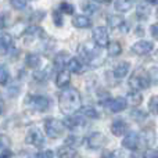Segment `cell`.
Returning <instances> with one entry per match:
<instances>
[{
    "label": "cell",
    "instance_id": "8992f818",
    "mask_svg": "<svg viewBox=\"0 0 158 158\" xmlns=\"http://www.w3.org/2000/svg\"><path fill=\"white\" fill-rule=\"evenodd\" d=\"M25 142L28 144L33 146V147H42L44 144V135L42 133L40 129L38 128H31L29 132L25 136Z\"/></svg>",
    "mask_w": 158,
    "mask_h": 158
},
{
    "label": "cell",
    "instance_id": "ac0fdd59",
    "mask_svg": "<svg viewBox=\"0 0 158 158\" xmlns=\"http://www.w3.org/2000/svg\"><path fill=\"white\" fill-rule=\"evenodd\" d=\"M72 25L79 29H85V28L92 27V19L87 15H75L72 18Z\"/></svg>",
    "mask_w": 158,
    "mask_h": 158
},
{
    "label": "cell",
    "instance_id": "60d3db41",
    "mask_svg": "<svg viewBox=\"0 0 158 158\" xmlns=\"http://www.w3.org/2000/svg\"><path fill=\"white\" fill-rule=\"evenodd\" d=\"M103 158H122V157H121V154L118 151H108Z\"/></svg>",
    "mask_w": 158,
    "mask_h": 158
},
{
    "label": "cell",
    "instance_id": "7c38bea8",
    "mask_svg": "<svg viewBox=\"0 0 158 158\" xmlns=\"http://www.w3.org/2000/svg\"><path fill=\"white\" fill-rule=\"evenodd\" d=\"M106 107L111 112H121V111H123V110H126V107H128V101H126L125 97L111 98V100L106 104Z\"/></svg>",
    "mask_w": 158,
    "mask_h": 158
},
{
    "label": "cell",
    "instance_id": "d4e9b609",
    "mask_svg": "<svg viewBox=\"0 0 158 158\" xmlns=\"http://www.w3.org/2000/svg\"><path fill=\"white\" fill-rule=\"evenodd\" d=\"M107 53L110 57H118L122 53V46L119 42H110L108 47H107Z\"/></svg>",
    "mask_w": 158,
    "mask_h": 158
},
{
    "label": "cell",
    "instance_id": "5b68a950",
    "mask_svg": "<svg viewBox=\"0 0 158 158\" xmlns=\"http://www.w3.org/2000/svg\"><path fill=\"white\" fill-rule=\"evenodd\" d=\"M92 38H93V43L97 47H108L110 36L106 27H96L92 32Z\"/></svg>",
    "mask_w": 158,
    "mask_h": 158
},
{
    "label": "cell",
    "instance_id": "ab89813d",
    "mask_svg": "<svg viewBox=\"0 0 158 158\" xmlns=\"http://www.w3.org/2000/svg\"><path fill=\"white\" fill-rule=\"evenodd\" d=\"M142 158H158V150H153V148H148L143 153Z\"/></svg>",
    "mask_w": 158,
    "mask_h": 158
},
{
    "label": "cell",
    "instance_id": "83f0119b",
    "mask_svg": "<svg viewBox=\"0 0 158 158\" xmlns=\"http://www.w3.org/2000/svg\"><path fill=\"white\" fill-rule=\"evenodd\" d=\"M140 140H143L144 144H151V143H154V140H156V133H154L151 129H146V131H143L142 136H140Z\"/></svg>",
    "mask_w": 158,
    "mask_h": 158
},
{
    "label": "cell",
    "instance_id": "9a60e30c",
    "mask_svg": "<svg viewBox=\"0 0 158 158\" xmlns=\"http://www.w3.org/2000/svg\"><path fill=\"white\" fill-rule=\"evenodd\" d=\"M71 83V72L68 69L60 71L56 77V85L60 89H68V85Z\"/></svg>",
    "mask_w": 158,
    "mask_h": 158
},
{
    "label": "cell",
    "instance_id": "8fae6325",
    "mask_svg": "<svg viewBox=\"0 0 158 158\" xmlns=\"http://www.w3.org/2000/svg\"><path fill=\"white\" fill-rule=\"evenodd\" d=\"M71 56L68 54L67 52H60L57 56L54 57V60H53V65H54V68L57 69L58 72L60 71H64V69L68 67V63L71 61Z\"/></svg>",
    "mask_w": 158,
    "mask_h": 158
},
{
    "label": "cell",
    "instance_id": "7dc6e473",
    "mask_svg": "<svg viewBox=\"0 0 158 158\" xmlns=\"http://www.w3.org/2000/svg\"><path fill=\"white\" fill-rule=\"evenodd\" d=\"M96 3H104V4H107V3H111L112 0H94Z\"/></svg>",
    "mask_w": 158,
    "mask_h": 158
},
{
    "label": "cell",
    "instance_id": "d6986e66",
    "mask_svg": "<svg viewBox=\"0 0 158 158\" xmlns=\"http://www.w3.org/2000/svg\"><path fill=\"white\" fill-rule=\"evenodd\" d=\"M125 24V19L121 15L117 14H112V15L107 17V25H108L110 29H121V27Z\"/></svg>",
    "mask_w": 158,
    "mask_h": 158
},
{
    "label": "cell",
    "instance_id": "74e56055",
    "mask_svg": "<svg viewBox=\"0 0 158 158\" xmlns=\"http://www.w3.org/2000/svg\"><path fill=\"white\" fill-rule=\"evenodd\" d=\"M35 158H54V153L52 150H42L36 154Z\"/></svg>",
    "mask_w": 158,
    "mask_h": 158
},
{
    "label": "cell",
    "instance_id": "3957f363",
    "mask_svg": "<svg viewBox=\"0 0 158 158\" xmlns=\"http://www.w3.org/2000/svg\"><path fill=\"white\" fill-rule=\"evenodd\" d=\"M25 106H28L31 110L38 112H44L49 110L50 107V100L46 96L40 94H28L25 98Z\"/></svg>",
    "mask_w": 158,
    "mask_h": 158
},
{
    "label": "cell",
    "instance_id": "ee69618b",
    "mask_svg": "<svg viewBox=\"0 0 158 158\" xmlns=\"http://www.w3.org/2000/svg\"><path fill=\"white\" fill-rule=\"evenodd\" d=\"M150 29H151V35H153L154 38L158 40V24H153Z\"/></svg>",
    "mask_w": 158,
    "mask_h": 158
},
{
    "label": "cell",
    "instance_id": "f6af8a7d",
    "mask_svg": "<svg viewBox=\"0 0 158 158\" xmlns=\"http://www.w3.org/2000/svg\"><path fill=\"white\" fill-rule=\"evenodd\" d=\"M6 140H7V142H8V137H4V136H0V148H2L3 147V146H4L6 144Z\"/></svg>",
    "mask_w": 158,
    "mask_h": 158
},
{
    "label": "cell",
    "instance_id": "2e32d148",
    "mask_svg": "<svg viewBox=\"0 0 158 158\" xmlns=\"http://www.w3.org/2000/svg\"><path fill=\"white\" fill-rule=\"evenodd\" d=\"M14 46V39L11 33L8 32H0V49L3 52H8Z\"/></svg>",
    "mask_w": 158,
    "mask_h": 158
},
{
    "label": "cell",
    "instance_id": "6da1fadb",
    "mask_svg": "<svg viewBox=\"0 0 158 158\" xmlns=\"http://www.w3.org/2000/svg\"><path fill=\"white\" fill-rule=\"evenodd\" d=\"M58 107L65 117H71V115H75L77 112L81 111L82 97L78 89H75V87L64 89L58 96Z\"/></svg>",
    "mask_w": 158,
    "mask_h": 158
},
{
    "label": "cell",
    "instance_id": "5bb4252c",
    "mask_svg": "<svg viewBox=\"0 0 158 158\" xmlns=\"http://www.w3.org/2000/svg\"><path fill=\"white\" fill-rule=\"evenodd\" d=\"M126 132H128V123L123 119H121V118L115 119L114 122L111 123V133L114 135V136L119 137V136H122V135H125Z\"/></svg>",
    "mask_w": 158,
    "mask_h": 158
},
{
    "label": "cell",
    "instance_id": "603a6c76",
    "mask_svg": "<svg viewBox=\"0 0 158 158\" xmlns=\"http://www.w3.org/2000/svg\"><path fill=\"white\" fill-rule=\"evenodd\" d=\"M40 63H42L40 56L36 54V53H29V54H27V57H25V64H27L28 68L36 69L40 65Z\"/></svg>",
    "mask_w": 158,
    "mask_h": 158
},
{
    "label": "cell",
    "instance_id": "7402d4cb",
    "mask_svg": "<svg viewBox=\"0 0 158 158\" xmlns=\"http://www.w3.org/2000/svg\"><path fill=\"white\" fill-rule=\"evenodd\" d=\"M83 68H85V64L79 58H75V57L71 58V61L68 63V67H67V69L71 74H81L83 71Z\"/></svg>",
    "mask_w": 158,
    "mask_h": 158
},
{
    "label": "cell",
    "instance_id": "836d02e7",
    "mask_svg": "<svg viewBox=\"0 0 158 158\" xmlns=\"http://www.w3.org/2000/svg\"><path fill=\"white\" fill-rule=\"evenodd\" d=\"M148 110H150L153 114L158 115V96H153L148 101Z\"/></svg>",
    "mask_w": 158,
    "mask_h": 158
},
{
    "label": "cell",
    "instance_id": "30bf717a",
    "mask_svg": "<svg viewBox=\"0 0 158 158\" xmlns=\"http://www.w3.org/2000/svg\"><path fill=\"white\" fill-rule=\"evenodd\" d=\"M122 146L125 148H128V150H132V151L137 150V148H139V146H140V136H139V133H136V132H129V133L123 137Z\"/></svg>",
    "mask_w": 158,
    "mask_h": 158
},
{
    "label": "cell",
    "instance_id": "4fadbf2b",
    "mask_svg": "<svg viewBox=\"0 0 158 158\" xmlns=\"http://www.w3.org/2000/svg\"><path fill=\"white\" fill-rule=\"evenodd\" d=\"M129 71H131V64L128 61H121L112 69V75H114L115 79H123L128 77Z\"/></svg>",
    "mask_w": 158,
    "mask_h": 158
},
{
    "label": "cell",
    "instance_id": "7a4b0ae2",
    "mask_svg": "<svg viewBox=\"0 0 158 158\" xmlns=\"http://www.w3.org/2000/svg\"><path fill=\"white\" fill-rule=\"evenodd\" d=\"M150 85L151 81L150 77H148V72L144 71L143 68H137L129 78V86L132 87V90H136V92L148 89Z\"/></svg>",
    "mask_w": 158,
    "mask_h": 158
},
{
    "label": "cell",
    "instance_id": "ffe728a7",
    "mask_svg": "<svg viewBox=\"0 0 158 158\" xmlns=\"http://www.w3.org/2000/svg\"><path fill=\"white\" fill-rule=\"evenodd\" d=\"M135 4V0H115L114 6L118 13H128Z\"/></svg>",
    "mask_w": 158,
    "mask_h": 158
},
{
    "label": "cell",
    "instance_id": "277c9868",
    "mask_svg": "<svg viewBox=\"0 0 158 158\" xmlns=\"http://www.w3.org/2000/svg\"><path fill=\"white\" fill-rule=\"evenodd\" d=\"M64 126L63 121H58L56 118H47L44 121V132L50 139H58V137L63 136L64 133Z\"/></svg>",
    "mask_w": 158,
    "mask_h": 158
},
{
    "label": "cell",
    "instance_id": "681fc988",
    "mask_svg": "<svg viewBox=\"0 0 158 158\" xmlns=\"http://www.w3.org/2000/svg\"><path fill=\"white\" fill-rule=\"evenodd\" d=\"M0 115H2V104H0Z\"/></svg>",
    "mask_w": 158,
    "mask_h": 158
},
{
    "label": "cell",
    "instance_id": "484cf974",
    "mask_svg": "<svg viewBox=\"0 0 158 158\" xmlns=\"http://www.w3.org/2000/svg\"><path fill=\"white\" fill-rule=\"evenodd\" d=\"M50 71H52L50 67H46V68L40 69V71H35L33 72V78H35V81H38V82H46L50 77Z\"/></svg>",
    "mask_w": 158,
    "mask_h": 158
},
{
    "label": "cell",
    "instance_id": "8d00e7d4",
    "mask_svg": "<svg viewBox=\"0 0 158 158\" xmlns=\"http://www.w3.org/2000/svg\"><path fill=\"white\" fill-rule=\"evenodd\" d=\"M10 6L15 10H25L27 7V2L25 0H10Z\"/></svg>",
    "mask_w": 158,
    "mask_h": 158
},
{
    "label": "cell",
    "instance_id": "f907efd6",
    "mask_svg": "<svg viewBox=\"0 0 158 158\" xmlns=\"http://www.w3.org/2000/svg\"><path fill=\"white\" fill-rule=\"evenodd\" d=\"M156 15H157V18H158V8H157V13H156Z\"/></svg>",
    "mask_w": 158,
    "mask_h": 158
},
{
    "label": "cell",
    "instance_id": "b9f144b4",
    "mask_svg": "<svg viewBox=\"0 0 158 158\" xmlns=\"http://www.w3.org/2000/svg\"><path fill=\"white\" fill-rule=\"evenodd\" d=\"M6 17H7V14L4 13H0V31L4 29L6 24H7V21H6Z\"/></svg>",
    "mask_w": 158,
    "mask_h": 158
},
{
    "label": "cell",
    "instance_id": "bcb514c9",
    "mask_svg": "<svg viewBox=\"0 0 158 158\" xmlns=\"http://www.w3.org/2000/svg\"><path fill=\"white\" fill-rule=\"evenodd\" d=\"M136 29H137V31H136V35H144V31H142V29H143V28L137 27V28H136Z\"/></svg>",
    "mask_w": 158,
    "mask_h": 158
},
{
    "label": "cell",
    "instance_id": "7bdbcfd3",
    "mask_svg": "<svg viewBox=\"0 0 158 158\" xmlns=\"http://www.w3.org/2000/svg\"><path fill=\"white\" fill-rule=\"evenodd\" d=\"M11 157H13V151L8 150V148H6V150H3L0 153V158H11Z\"/></svg>",
    "mask_w": 158,
    "mask_h": 158
},
{
    "label": "cell",
    "instance_id": "cb8c5ba5",
    "mask_svg": "<svg viewBox=\"0 0 158 158\" xmlns=\"http://www.w3.org/2000/svg\"><path fill=\"white\" fill-rule=\"evenodd\" d=\"M126 101H128V104H131L132 107H137V106H140V104H142V101H143V96L140 94V92L132 90V92H129V93H128Z\"/></svg>",
    "mask_w": 158,
    "mask_h": 158
},
{
    "label": "cell",
    "instance_id": "44dd1931",
    "mask_svg": "<svg viewBox=\"0 0 158 158\" xmlns=\"http://www.w3.org/2000/svg\"><path fill=\"white\" fill-rule=\"evenodd\" d=\"M81 114L87 119H98L100 118V112L96 110L93 106H85L81 108Z\"/></svg>",
    "mask_w": 158,
    "mask_h": 158
},
{
    "label": "cell",
    "instance_id": "ba28073f",
    "mask_svg": "<svg viewBox=\"0 0 158 158\" xmlns=\"http://www.w3.org/2000/svg\"><path fill=\"white\" fill-rule=\"evenodd\" d=\"M86 143H87V147L92 148V150H100L107 143V137L101 132H93L86 139Z\"/></svg>",
    "mask_w": 158,
    "mask_h": 158
},
{
    "label": "cell",
    "instance_id": "f1b7e54d",
    "mask_svg": "<svg viewBox=\"0 0 158 158\" xmlns=\"http://www.w3.org/2000/svg\"><path fill=\"white\" fill-rule=\"evenodd\" d=\"M136 14L140 19H147L148 15H150V7L146 4H139L137 6V10H136Z\"/></svg>",
    "mask_w": 158,
    "mask_h": 158
},
{
    "label": "cell",
    "instance_id": "e0dca14e",
    "mask_svg": "<svg viewBox=\"0 0 158 158\" xmlns=\"http://www.w3.org/2000/svg\"><path fill=\"white\" fill-rule=\"evenodd\" d=\"M58 158H79V154L75 148L69 147V146H61L57 150Z\"/></svg>",
    "mask_w": 158,
    "mask_h": 158
},
{
    "label": "cell",
    "instance_id": "e575fe53",
    "mask_svg": "<svg viewBox=\"0 0 158 158\" xmlns=\"http://www.w3.org/2000/svg\"><path fill=\"white\" fill-rule=\"evenodd\" d=\"M53 21L57 27H63L64 24V18H63V13L60 10H54L53 11Z\"/></svg>",
    "mask_w": 158,
    "mask_h": 158
},
{
    "label": "cell",
    "instance_id": "9c48e42d",
    "mask_svg": "<svg viewBox=\"0 0 158 158\" xmlns=\"http://www.w3.org/2000/svg\"><path fill=\"white\" fill-rule=\"evenodd\" d=\"M154 50V44L150 40H139L132 46V52L137 56H147Z\"/></svg>",
    "mask_w": 158,
    "mask_h": 158
},
{
    "label": "cell",
    "instance_id": "d590c367",
    "mask_svg": "<svg viewBox=\"0 0 158 158\" xmlns=\"http://www.w3.org/2000/svg\"><path fill=\"white\" fill-rule=\"evenodd\" d=\"M148 77H150V81L153 85H158V67H151L148 68Z\"/></svg>",
    "mask_w": 158,
    "mask_h": 158
},
{
    "label": "cell",
    "instance_id": "1f68e13d",
    "mask_svg": "<svg viewBox=\"0 0 158 158\" xmlns=\"http://www.w3.org/2000/svg\"><path fill=\"white\" fill-rule=\"evenodd\" d=\"M83 11L85 13H87V14H93V13H96L97 11V3L96 2H86V3H83Z\"/></svg>",
    "mask_w": 158,
    "mask_h": 158
},
{
    "label": "cell",
    "instance_id": "f546056e",
    "mask_svg": "<svg viewBox=\"0 0 158 158\" xmlns=\"http://www.w3.org/2000/svg\"><path fill=\"white\" fill-rule=\"evenodd\" d=\"M8 81H10L8 68L6 65H0V85H2V86H6Z\"/></svg>",
    "mask_w": 158,
    "mask_h": 158
},
{
    "label": "cell",
    "instance_id": "52a82bcc",
    "mask_svg": "<svg viewBox=\"0 0 158 158\" xmlns=\"http://www.w3.org/2000/svg\"><path fill=\"white\" fill-rule=\"evenodd\" d=\"M86 119L87 118H85L82 114H75V115H71V117H65L63 123L65 128L71 129V131H75V129H81V128H83V126H86L87 125Z\"/></svg>",
    "mask_w": 158,
    "mask_h": 158
},
{
    "label": "cell",
    "instance_id": "d6a6232c",
    "mask_svg": "<svg viewBox=\"0 0 158 158\" xmlns=\"http://www.w3.org/2000/svg\"><path fill=\"white\" fill-rule=\"evenodd\" d=\"M131 117L133 118L135 121L140 122V121H143V119H146V118H147V112L142 111V110H133V111L131 112Z\"/></svg>",
    "mask_w": 158,
    "mask_h": 158
},
{
    "label": "cell",
    "instance_id": "c3c4849f",
    "mask_svg": "<svg viewBox=\"0 0 158 158\" xmlns=\"http://www.w3.org/2000/svg\"><path fill=\"white\" fill-rule=\"evenodd\" d=\"M146 2H147L148 4H151V6H154V4H158V0H146Z\"/></svg>",
    "mask_w": 158,
    "mask_h": 158
},
{
    "label": "cell",
    "instance_id": "4316f807",
    "mask_svg": "<svg viewBox=\"0 0 158 158\" xmlns=\"http://www.w3.org/2000/svg\"><path fill=\"white\" fill-rule=\"evenodd\" d=\"M82 143H83V139H82L81 136H78V135H71V136H68L65 140V146H69V147H72V148L79 147Z\"/></svg>",
    "mask_w": 158,
    "mask_h": 158
},
{
    "label": "cell",
    "instance_id": "4dcf8cb0",
    "mask_svg": "<svg viewBox=\"0 0 158 158\" xmlns=\"http://www.w3.org/2000/svg\"><path fill=\"white\" fill-rule=\"evenodd\" d=\"M58 10H60L63 14H69V15H71V14H74L75 7L71 4V3H68V2H63V3L60 4V8H58Z\"/></svg>",
    "mask_w": 158,
    "mask_h": 158
},
{
    "label": "cell",
    "instance_id": "f35d334b",
    "mask_svg": "<svg viewBox=\"0 0 158 158\" xmlns=\"http://www.w3.org/2000/svg\"><path fill=\"white\" fill-rule=\"evenodd\" d=\"M7 90H8V94H10V97H15V96H18V93H19V85H17V83L10 85Z\"/></svg>",
    "mask_w": 158,
    "mask_h": 158
}]
</instances>
